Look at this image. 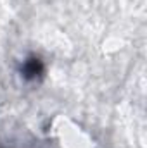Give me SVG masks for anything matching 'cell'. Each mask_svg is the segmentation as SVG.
<instances>
[{"instance_id":"cell-1","label":"cell","mask_w":147,"mask_h":148,"mask_svg":"<svg viewBox=\"0 0 147 148\" xmlns=\"http://www.w3.org/2000/svg\"><path fill=\"white\" fill-rule=\"evenodd\" d=\"M43 74V62L38 57H30L21 66V76L26 81H35Z\"/></svg>"}]
</instances>
